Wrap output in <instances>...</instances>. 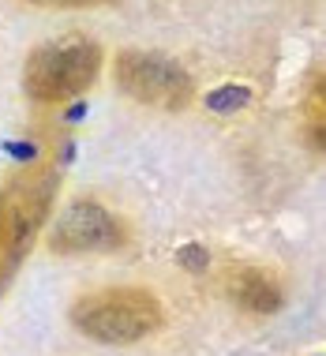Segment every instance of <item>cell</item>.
<instances>
[{
	"mask_svg": "<svg viewBox=\"0 0 326 356\" xmlns=\"http://www.w3.org/2000/svg\"><path fill=\"white\" fill-rule=\"evenodd\" d=\"M75 330L101 345H136L165 323V307L150 289L117 285L86 293L72 304Z\"/></svg>",
	"mask_w": 326,
	"mask_h": 356,
	"instance_id": "6da1fadb",
	"label": "cell"
},
{
	"mask_svg": "<svg viewBox=\"0 0 326 356\" xmlns=\"http://www.w3.org/2000/svg\"><path fill=\"white\" fill-rule=\"evenodd\" d=\"M180 263H184L188 270H206V252L203 248H184V252H180Z\"/></svg>",
	"mask_w": 326,
	"mask_h": 356,
	"instance_id": "ba28073f",
	"label": "cell"
},
{
	"mask_svg": "<svg viewBox=\"0 0 326 356\" xmlns=\"http://www.w3.org/2000/svg\"><path fill=\"white\" fill-rule=\"evenodd\" d=\"M124 244V225L113 210L90 199H79L53 221L49 252L56 255H86V252H113Z\"/></svg>",
	"mask_w": 326,
	"mask_h": 356,
	"instance_id": "277c9868",
	"label": "cell"
},
{
	"mask_svg": "<svg viewBox=\"0 0 326 356\" xmlns=\"http://www.w3.org/2000/svg\"><path fill=\"white\" fill-rule=\"evenodd\" d=\"M326 86H323V72H315V79L308 86V102H304V117H308V139L315 150H323V128H326V102H323Z\"/></svg>",
	"mask_w": 326,
	"mask_h": 356,
	"instance_id": "8992f818",
	"label": "cell"
},
{
	"mask_svg": "<svg viewBox=\"0 0 326 356\" xmlns=\"http://www.w3.org/2000/svg\"><path fill=\"white\" fill-rule=\"evenodd\" d=\"M247 98L252 94L244 90V86H236V90H218V94H210V109H218V113H229V109H241V105H247Z\"/></svg>",
	"mask_w": 326,
	"mask_h": 356,
	"instance_id": "52a82bcc",
	"label": "cell"
},
{
	"mask_svg": "<svg viewBox=\"0 0 326 356\" xmlns=\"http://www.w3.org/2000/svg\"><path fill=\"white\" fill-rule=\"evenodd\" d=\"M225 289H229V300L236 307H244L247 315H274L285 304L282 282L270 270H263V266H236L229 274Z\"/></svg>",
	"mask_w": 326,
	"mask_h": 356,
	"instance_id": "5b68a950",
	"label": "cell"
},
{
	"mask_svg": "<svg viewBox=\"0 0 326 356\" xmlns=\"http://www.w3.org/2000/svg\"><path fill=\"white\" fill-rule=\"evenodd\" d=\"M113 79L128 98H136L150 109L180 113L195 98V83L177 60L147 49H124L113 64Z\"/></svg>",
	"mask_w": 326,
	"mask_h": 356,
	"instance_id": "3957f363",
	"label": "cell"
},
{
	"mask_svg": "<svg viewBox=\"0 0 326 356\" xmlns=\"http://www.w3.org/2000/svg\"><path fill=\"white\" fill-rule=\"evenodd\" d=\"M101 72V49L86 38H60L45 42L26 56L23 86L34 102L53 105L83 94Z\"/></svg>",
	"mask_w": 326,
	"mask_h": 356,
	"instance_id": "7a4b0ae2",
	"label": "cell"
}]
</instances>
